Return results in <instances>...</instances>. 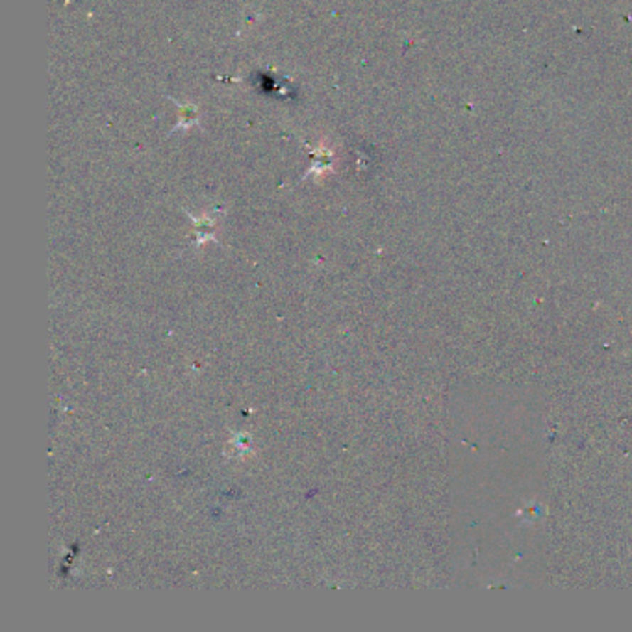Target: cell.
<instances>
[{
  "label": "cell",
  "mask_w": 632,
  "mask_h": 632,
  "mask_svg": "<svg viewBox=\"0 0 632 632\" xmlns=\"http://www.w3.org/2000/svg\"><path fill=\"white\" fill-rule=\"evenodd\" d=\"M332 149L321 143V145L317 146L316 151H314V156H316V161H314V166L306 171V175H304V180L308 176H316V178H321L325 175H331L334 173V166H332Z\"/></svg>",
  "instance_id": "1"
},
{
  "label": "cell",
  "mask_w": 632,
  "mask_h": 632,
  "mask_svg": "<svg viewBox=\"0 0 632 632\" xmlns=\"http://www.w3.org/2000/svg\"><path fill=\"white\" fill-rule=\"evenodd\" d=\"M173 102L176 104V108H178V123L176 127L171 130V134L178 132H186V130H191L193 127H198V108L195 104H182L178 102L176 99H171Z\"/></svg>",
  "instance_id": "2"
}]
</instances>
